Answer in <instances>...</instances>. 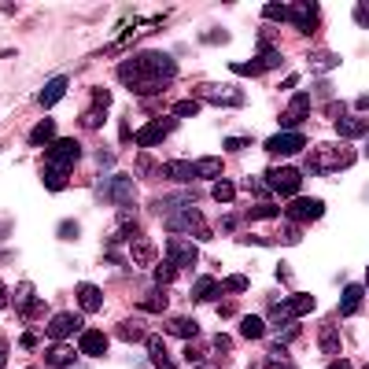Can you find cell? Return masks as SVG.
<instances>
[{
  "mask_svg": "<svg viewBox=\"0 0 369 369\" xmlns=\"http://www.w3.org/2000/svg\"><path fill=\"white\" fill-rule=\"evenodd\" d=\"M118 82L137 96H159V92L178 78V59L166 52H137L118 63Z\"/></svg>",
  "mask_w": 369,
  "mask_h": 369,
  "instance_id": "6da1fadb",
  "label": "cell"
},
{
  "mask_svg": "<svg viewBox=\"0 0 369 369\" xmlns=\"http://www.w3.org/2000/svg\"><path fill=\"white\" fill-rule=\"evenodd\" d=\"M82 159V144H78L74 137H59L48 144L45 152V189L48 192H59L63 184H67L74 163Z\"/></svg>",
  "mask_w": 369,
  "mask_h": 369,
  "instance_id": "7a4b0ae2",
  "label": "cell"
},
{
  "mask_svg": "<svg viewBox=\"0 0 369 369\" xmlns=\"http://www.w3.org/2000/svg\"><path fill=\"white\" fill-rule=\"evenodd\" d=\"M359 155H354L351 144H321V148L310 152V174H333V170H347Z\"/></svg>",
  "mask_w": 369,
  "mask_h": 369,
  "instance_id": "3957f363",
  "label": "cell"
},
{
  "mask_svg": "<svg viewBox=\"0 0 369 369\" xmlns=\"http://www.w3.org/2000/svg\"><path fill=\"white\" fill-rule=\"evenodd\" d=\"M166 233L170 236H181V233H189V236H196V240H210L215 236V229L207 226V218L200 215L196 207H184V210H178V215H170L166 222Z\"/></svg>",
  "mask_w": 369,
  "mask_h": 369,
  "instance_id": "277c9868",
  "label": "cell"
},
{
  "mask_svg": "<svg viewBox=\"0 0 369 369\" xmlns=\"http://www.w3.org/2000/svg\"><path fill=\"white\" fill-rule=\"evenodd\" d=\"M262 181H266L270 196H292L296 200V192L303 184V170L299 166H270L266 174H262Z\"/></svg>",
  "mask_w": 369,
  "mask_h": 369,
  "instance_id": "5b68a950",
  "label": "cell"
},
{
  "mask_svg": "<svg viewBox=\"0 0 369 369\" xmlns=\"http://www.w3.org/2000/svg\"><path fill=\"white\" fill-rule=\"evenodd\" d=\"M133 178H126V174H115L108 178L103 184H96V200L100 203H115V207H133Z\"/></svg>",
  "mask_w": 369,
  "mask_h": 369,
  "instance_id": "8992f818",
  "label": "cell"
},
{
  "mask_svg": "<svg viewBox=\"0 0 369 369\" xmlns=\"http://www.w3.org/2000/svg\"><path fill=\"white\" fill-rule=\"evenodd\" d=\"M196 96H203L210 103H218V108H244V92L236 85H215V82H200L196 85Z\"/></svg>",
  "mask_w": 369,
  "mask_h": 369,
  "instance_id": "52a82bcc",
  "label": "cell"
},
{
  "mask_svg": "<svg viewBox=\"0 0 369 369\" xmlns=\"http://www.w3.org/2000/svg\"><path fill=\"white\" fill-rule=\"evenodd\" d=\"M178 129V118L174 115H163V118H152L144 129H137V144L140 148H155V144H163L170 133Z\"/></svg>",
  "mask_w": 369,
  "mask_h": 369,
  "instance_id": "ba28073f",
  "label": "cell"
},
{
  "mask_svg": "<svg viewBox=\"0 0 369 369\" xmlns=\"http://www.w3.org/2000/svg\"><path fill=\"white\" fill-rule=\"evenodd\" d=\"M273 67H281V52H277V48H262L255 59H247V63H233V74L259 78V74H270Z\"/></svg>",
  "mask_w": 369,
  "mask_h": 369,
  "instance_id": "9c48e42d",
  "label": "cell"
},
{
  "mask_svg": "<svg viewBox=\"0 0 369 369\" xmlns=\"http://www.w3.org/2000/svg\"><path fill=\"white\" fill-rule=\"evenodd\" d=\"M288 222H296V226H303V222H318L325 215V203L321 200H303V196H296V200H288L284 207Z\"/></svg>",
  "mask_w": 369,
  "mask_h": 369,
  "instance_id": "30bf717a",
  "label": "cell"
},
{
  "mask_svg": "<svg viewBox=\"0 0 369 369\" xmlns=\"http://www.w3.org/2000/svg\"><path fill=\"white\" fill-rule=\"evenodd\" d=\"M166 259L174 262L178 270H192L196 262H200V252H196V244H192V240H181V236H170V244H166Z\"/></svg>",
  "mask_w": 369,
  "mask_h": 369,
  "instance_id": "8fae6325",
  "label": "cell"
},
{
  "mask_svg": "<svg viewBox=\"0 0 369 369\" xmlns=\"http://www.w3.org/2000/svg\"><path fill=\"white\" fill-rule=\"evenodd\" d=\"M108 103H111V92L108 89H92V108L78 118L82 129H100L103 122H108Z\"/></svg>",
  "mask_w": 369,
  "mask_h": 369,
  "instance_id": "7c38bea8",
  "label": "cell"
},
{
  "mask_svg": "<svg viewBox=\"0 0 369 369\" xmlns=\"http://www.w3.org/2000/svg\"><path fill=\"white\" fill-rule=\"evenodd\" d=\"M82 333V314H56L48 321V340L52 344H67V336Z\"/></svg>",
  "mask_w": 369,
  "mask_h": 369,
  "instance_id": "4fadbf2b",
  "label": "cell"
},
{
  "mask_svg": "<svg viewBox=\"0 0 369 369\" xmlns=\"http://www.w3.org/2000/svg\"><path fill=\"white\" fill-rule=\"evenodd\" d=\"M303 148H307V137L296 133V129L273 133V137L266 140V152H270V155H296V152H303Z\"/></svg>",
  "mask_w": 369,
  "mask_h": 369,
  "instance_id": "5bb4252c",
  "label": "cell"
},
{
  "mask_svg": "<svg viewBox=\"0 0 369 369\" xmlns=\"http://www.w3.org/2000/svg\"><path fill=\"white\" fill-rule=\"evenodd\" d=\"M310 115V96L307 92H299V96H292L288 100V108H281V115H277V122H281L284 129H296L303 118Z\"/></svg>",
  "mask_w": 369,
  "mask_h": 369,
  "instance_id": "9a60e30c",
  "label": "cell"
},
{
  "mask_svg": "<svg viewBox=\"0 0 369 369\" xmlns=\"http://www.w3.org/2000/svg\"><path fill=\"white\" fill-rule=\"evenodd\" d=\"M196 200H200V192H192V189H181V192H174V196H163V200H152V210H163V215L170 218V215H178V210L192 207Z\"/></svg>",
  "mask_w": 369,
  "mask_h": 369,
  "instance_id": "2e32d148",
  "label": "cell"
},
{
  "mask_svg": "<svg viewBox=\"0 0 369 369\" xmlns=\"http://www.w3.org/2000/svg\"><path fill=\"white\" fill-rule=\"evenodd\" d=\"M292 22H296V30L299 34H318V26H321V15H318V4H314V0H310V4H296L292 8Z\"/></svg>",
  "mask_w": 369,
  "mask_h": 369,
  "instance_id": "e0dca14e",
  "label": "cell"
},
{
  "mask_svg": "<svg viewBox=\"0 0 369 369\" xmlns=\"http://www.w3.org/2000/svg\"><path fill=\"white\" fill-rule=\"evenodd\" d=\"M15 310H19V318H22V321H34V318H41V314H45V303L34 296V284H22V288H19Z\"/></svg>",
  "mask_w": 369,
  "mask_h": 369,
  "instance_id": "ac0fdd59",
  "label": "cell"
},
{
  "mask_svg": "<svg viewBox=\"0 0 369 369\" xmlns=\"http://www.w3.org/2000/svg\"><path fill=\"white\" fill-rule=\"evenodd\" d=\"M67 85H71V82H67V74H56L41 92H37V103H41V108H56V103L67 96Z\"/></svg>",
  "mask_w": 369,
  "mask_h": 369,
  "instance_id": "d6986e66",
  "label": "cell"
},
{
  "mask_svg": "<svg viewBox=\"0 0 369 369\" xmlns=\"http://www.w3.org/2000/svg\"><path fill=\"white\" fill-rule=\"evenodd\" d=\"M336 133L344 137V140H362V137H369V122L362 115H344L336 122Z\"/></svg>",
  "mask_w": 369,
  "mask_h": 369,
  "instance_id": "ffe728a7",
  "label": "cell"
},
{
  "mask_svg": "<svg viewBox=\"0 0 369 369\" xmlns=\"http://www.w3.org/2000/svg\"><path fill=\"white\" fill-rule=\"evenodd\" d=\"M108 336L100 333V328H85L82 333V344H78V351L82 354H89V359H100V354H108Z\"/></svg>",
  "mask_w": 369,
  "mask_h": 369,
  "instance_id": "44dd1931",
  "label": "cell"
},
{
  "mask_svg": "<svg viewBox=\"0 0 369 369\" xmlns=\"http://www.w3.org/2000/svg\"><path fill=\"white\" fill-rule=\"evenodd\" d=\"M74 296H78V307H82L85 314H92V310L103 307V292H100V288L92 284V281H82V284L74 288Z\"/></svg>",
  "mask_w": 369,
  "mask_h": 369,
  "instance_id": "7402d4cb",
  "label": "cell"
},
{
  "mask_svg": "<svg viewBox=\"0 0 369 369\" xmlns=\"http://www.w3.org/2000/svg\"><path fill=\"white\" fill-rule=\"evenodd\" d=\"M118 336L126 340V344H144V340H148L152 333H148V325H144L140 318H122L118 321V328H115Z\"/></svg>",
  "mask_w": 369,
  "mask_h": 369,
  "instance_id": "603a6c76",
  "label": "cell"
},
{
  "mask_svg": "<svg viewBox=\"0 0 369 369\" xmlns=\"http://www.w3.org/2000/svg\"><path fill=\"white\" fill-rule=\"evenodd\" d=\"M45 362H48L52 369H74L78 351H74V347H67V344H52V347L45 351Z\"/></svg>",
  "mask_w": 369,
  "mask_h": 369,
  "instance_id": "cb8c5ba5",
  "label": "cell"
},
{
  "mask_svg": "<svg viewBox=\"0 0 369 369\" xmlns=\"http://www.w3.org/2000/svg\"><path fill=\"white\" fill-rule=\"evenodd\" d=\"M222 296H226V288H222V281H215V277H200L192 288V303H210V299L218 303Z\"/></svg>",
  "mask_w": 369,
  "mask_h": 369,
  "instance_id": "d4e9b609",
  "label": "cell"
},
{
  "mask_svg": "<svg viewBox=\"0 0 369 369\" xmlns=\"http://www.w3.org/2000/svg\"><path fill=\"white\" fill-rule=\"evenodd\" d=\"M144 344H148V359H152V366H155V369H178V362L170 359V351H166V340L148 336Z\"/></svg>",
  "mask_w": 369,
  "mask_h": 369,
  "instance_id": "484cf974",
  "label": "cell"
},
{
  "mask_svg": "<svg viewBox=\"0 0 369 369\" xmlns=\"http://www.w3.org/2000/svg\"><path fill=\"white\" fill-rule=\"evenodd\" d=\"M362 299H366V288H362V284H347L344 296H340V318H351V314H359Z\"/></svg>",
  "mask_w": 369,
  "mask_h": 369,
  "instance_id": "4316f807",
  "label": "cell"
},
{
  "mask_svg": "<svg viewBox=\"0 0 369 369\" xmlns=\"http://www.w3.org/2000/svg\"><path fill=\"white\" fill-rule=\"evenodd\" d=\"M166 178L170 181H178V184H184V189H189V181H196L200 174H196V163H184V159H174L166 166Z\"/></svg>",
  "mask_w": 369,
  "mask_h": 369,
  "instance_id": "83f0119b",
  "label": "cell"
},
{
  "mask_svg": "<svg viewBox=\"0 0 369 369\" xmlns=\"http://www.w3.org/2000/svg\"><path fill=\"white\" fill-rule=\"evenodd\" d=\"M166 333L170 336H181V340H196V336H200V325H196V318H170L166 321Z\"/></svg>",
  "mask_w": 369,
  "mask_h": 369,
  "instance_id": "f1b7e54d",
  "label": "cell"
},
{
  "mask_svg": "<svg viewBox=\"0 0 369 369\" xmlns=\"http://www.w3.org/2000/svg\"><path fill=\"white\" fill-rule=\"evenodd\" d=\"M318 336H321V344H318V347H321L325 354H333V359H336V351H340V328H336L333 321H321V333H318Z\"/></svg>",
  "mask_w": 369,
  "mask_h": 369,
  "instance_id": "f546056e",
  "label": "cell"
},
{
  "mask_svg": "<svg viewBox=\"0 0 369 369\" xmlns=\"http://www.w3.org/2000/svg\"><path fill=\"white\" fill-rule=\"evenodd\" d=\"M284 303H288V310H292V318H307V314H310L314 307H318V303H314V296H307V292L288 296Z\"/></svg>",
  "mask_w": 369,
  "mask_h": 369,
  "instance_id": "4dcf8cb0",
  "label": "cell"
},
{
  "mask_svg": "<svg viewBox=\"0 0 369 369\" xmlns=\"http://www.w3.org/2000/svg\"><path fill=\"white\" fill-rule=\"evenodd\" d=\"M222 166H226V163H222L218 155H203V159H196V174L207 178V181H218L222 178Z\"/></svg>",
  "mask_w": 369,
  "mask_h": 369,
  "instance_id": "1f68e13d",
  "label": "cell"
},
{
  "mask_svg": "<svg viewBox=\"0 0 369 369\" xmlns=\"http://www.w3.org/2000/svg\"><path fill=\"white\" fill-rule=\"evenodd\" d=\"M129 252H133V262H137V266H155V252H152V244L144 240V236L129 240Z\"/></svg>",
  "mask_w": 369,
  "mask_h": 369,
  "instance_id": "d6a6232c",
  "label": "cell"
},
{
  "mask_svg": "<svg viewBox=\"0 0 369 369\" xmlns=\"http://www.w3.org/2000/svg\"><path fill=\"white\" fill-rule=\"evenodd\" d=\"M37 148V144H52L56 140V122H52V118H45V122H37L34 129H30V137H26Z\"/></svg>",
  "mask_w": 369,
  "mask_h": 369,
  "instance_id": "836d02e7",
  "label": "cell"
},
{
  "mask_svg": "<svg viewBox=\"0 0 369 369\" xmlns=\"http://www.w3.org/2000/svg\"><path fill=\"white\" fill-rule=\"evenodd\" d=\"M240 336L244 340H262L266 336V321H262L259 314H247V318H240Z\"/></svg>",
  "mask_w": 369,
  "mask_h": 369,
  "instance_id": "e575fe53",
  "label": "cell"
},
{
  "mask_svg": "<svg viewBox=\"0 0 369 369\" xmlns=\"http://www.w3.org/2000/svg\"><path fill=\"white\" fill-rule=\"evenodd\" d=\"M259 218H270V222L281 218V207L270 200V203H255L252 210H244V222H259Z\"/></svg>",
  "mask_w": 369,
  "mask_h": 369,
  "instance_id": "d590c367",
  "label": "cell"
},
{
  "mask_svg": "<svg viewBox=\"0 0 369 369\" xmlns=\"http://www.w3.org/2000/svg\"><path fill=\"white\" fill-rule=\"evenodd\" d=\"M152 273H155V284H170V281H174V277L181 273L178 266H174V262H170L166 255L159 259V262H155V266H152Z\"/></svg>",
  "mask_w": 369,
  "mask_h": 369,
  "instance_id": "8d00e7d4",
  "label": "cell"
},
{
  "mask_svg": "<svg viewBox=\"0 0 369 369\" xmlns=\"http://www.w3.org/2000/svg\"><path fill=\"white\" fill-rule=\"evenodd\" d=\"M310 67L314 71H333V67H340V56L336 52H310Z\"/></svg>",
  "mask_w": 369,
  "mask_h": 369,
  "instance_id": "74e56055",
  "label": "cell"
},
{
  "mask_svg": "<svg viewBox=\"0 0 369 369\" xmlns=\"http://www.w3.org/2000/svg\"><path fill=\"white\" fill-rule=\"evenodd\" d=\"M262 19L266 22H288L292 19V4H266L262 8Z\"/></svg>",
  "mask_w": 369,
  "mask_h": 369,
  "instance_id": "f35d334b",
  "label": "cell"
},
{
  "mask_svg": "<svg viewBox=\"0 0 369 369\" xmlns=\"http://www.w3.org/2000/svg\"><path fill=\"white\" fill-rule=\"evenodd\" d=\"M292 310H288V303H273V310H270V325L273 328H281V325H292Z\"/></svg>",
  "mask_w": 369,
  "mask_h": 369,
  "instance_id": "ab89813d",
  "label": "cell"
},
{
  "mask_svg": "<svg viewBox=\"0 0 369 369\" xmlns=\"http://www.w3.org/2000/svg\"><path fill=\"white\" fill-rule=\"evenodd\" d=\"M210 196H215L218 203H229L233 196H236V184H233V181H222V178H218V181H215V192H210Z\"/></svg>",
  "mask_w": 369,
  "mask_h": 369,
  "instance_id": "60d3db41",
  "label": "cell"
},
{
  "mask_svg": "<svg viewBox=\"0 0 369 369\" xmlns=\"http://www.w3.org/2000/svg\"><path fill=\"white\" fill-rule=\"evenodd\" d=\"M56 236H59V240H78V236H82V229H78V222H59V226H56Z\"/></svg>",
  "mask_w": 369,
  "mask_h": 369,
  "instance_id": "b9f144b4",
  "label": "cell"
},
{
  "mask_svg": "<svg viewBox=\"0 0 369 369\" xmlns=\"http://www.w3.org/2000/svg\"><path fill=\"white\" fill-rule=\"evenodd\" d=\"M247 277L244 273H233V277H226V281H222V288H226V292H247Z\"/></svg>",
  "mask_w": 369,
  "mask_h": 369,
  "instance_id": "7bdbcfd3",
  "label": "cell"
},
{
  "mask_svg": "<svg viewBox=\"0 0 369 369\" xmlns=\"http://www.w3.org/2000/svg\"><path fill=\"white\" fill-rule=\"evenodd\" d=\"M244 189H252V192L259 196V200H273L270 189H266V181H262V178H244Z\"/></svg>",
  "mask_w": 369,
  "mask_h": 369,
  "instance_id": "ee69618b",
  "label": "cell"
},
{
  "mask_svg": "<svg viewBox=\"0 0 369 369\" xmlns=\"http://www.w3.org/2000/svg\"><path fill=\"white\" fill-rule=\"evenodd\" d=\"M196 111H200V103H196V100H181V103H174V118H192Z\"/></svg>",
  "mask_w": 369,
  "mask_h": 369,
  "instance_id": "f6af8a7d",
  "label": "cell"
},
{
  "mask_svg": "<svg viewBox=\"0 0 369 369\" xmlns=\"http://www.w3.org/2000/svg\"><path fill=\"white\" fill-rule=\"evenodd\" d=\"M203 351H207V344H196V340H184V359H189V362H200V359H203Z\"/></svg>",
  "mask_w": 369,
  "mask_h": 369,
  "instance_id": "bcb514c9",
  "label": "cell"
},
{
  "mask_svg": "<svg viewBox=\"0 0 369 369\" xmlns=\"http://www.w3.org/2000/svg\"><path fill=\"white\" fill-rule=\"evenodd\" d=\"M140 310H155V314L166 310V296H163V292H155L152 299H144V303H140Z\"/></svg>",
  "mask_w": 369,
  "mask_h": 369,
  "instance_id": "7dc6e473",
  "label": "cell"
},
{
  "mask_svg": "<svg viewBox=\"0 0 369 369\" xmlns=\"http://www.w3.org/2000/svg\"><path fill=\"white\" fill-rule=\"evenodd\" d=\"M354 22L369 30V0H366V4H354Z\"/></svg>",
  "mask_w": 369,
  "mask_h": 369,
  "instance_id": "c3c4849f",
  "label": "cell"
},
{
  "mask_svg": "<svg viewBox=\"0 0 369 369\" xmlns=\"http://www.w3.org/2000/svg\"><path fill=\"white\" fill-rule=\"evenodd\" d=\"M118 140H122V144H126V140H137V129L129 126L126 118H122V122H118Z\"/></svg>",
  "mask_w": 369,
  "mask_h": 369,
  "instance_id": "681fc988",
  "label": "cell"
},
{
  "mask_svg": "<svg viewBox=\"0 0 369 369\" xmlns=\"http://www.w3.org/2000/svg\"><path fill=\"white\" fill-rule=\"evenodd\" d=\"M325 115H328V118H336V122H340V118H344V115H347V108H344V103H340V100H328V108H325Z\"/></svg>",
  "mask_w": 369,
  "mask_h": 369,
  "instance_id": "f907efd6",
  "label": "cell"
},
{
  "mask_svg": "<svg viewBox=\"0 0 369 369\" xmlns=\"http://www.w3.org/2000/svg\"><path fill=\"white\" fill-rule=\"evenodd\" d=\"M299 236H303V233H299V226H296V222H288V226H284V233H281V240H284V244H296Z\"/></svg>",
  "mask_w": 369,
  "mask_h": 369,
  "instance_id": "816d5d0a",
  "label": "cell"
},
{
  "mask_svg": "<svg viewBox=\"0 0 369 369\" xmlns=\"http://www.w3.org/2000/svg\"><path fill=\"white\" fill-rule=\"evenodd\" d=\"M252 144V137H226V152H240Z\"/></svg>",
  "mask_w": 369,
  "mask_h": 369,
  "instance_id": "f5cc1de1",
  "label": "cell"
},
{
  "mask_svg": "<svg viewBox=\"0 0 369 369\" xmlns=\"http://www.w3.org/2000/svg\"><path fill=\"white\" fill-rule=\"evenodd\" d=\"M240 222H244V218H236V215H226V218H222V229H226V233H236V226H240Z\"/></svg>",
  "mask_w": 369,
  "mask_h": 369,
  "instance_id": "db71d44e",
  "label": "cell"
},
{
  "mask_svg": "<svg viewBox=\"0 0 369 369\" xmlns=\"http://www.w3.org/2000/svg\"><path fill=\"white\" fill-rule=\"evenodd\" d=\"M100 170H111L115 166V159H111V152H100V163H96Z\"/></svg>",
  "mask_w": 369,
  "mask_h": 369,
  "instance_id": "11a10c76",
  "label": "cell"
},
{
  "mask_svg": "<svg viewBox=\"0 0 369 369\" xmlns=\"http://www.w3.org/2000/svg\"><path fill=\"white\" fill-rule=\"evenodd\" d=\"M22 347H26V351H34V347H37V336H34V333H26V336H22Z\"/></svg>",
  "mask_w": 369,
  "mask_h": 369,
  "instance_id": "9f6ffc18",
  "label": "cell"
},
{
  "mask_svg": "<svg viewBox=\"0 0 369 369\" xmlns=\"http://www.w3.org/2000/svg\"><path fill=\"white\" fill-rule=\"evenodd\" d=\"M328 369H354V366L344 362V359H333V362H328Z\"/></svg>",
  "mask_w": 369,
  "mask_h": 369,
  "instance_id": "6f0895ef",
  "label": "cell"
},
{
  "mask_svg": "<svg viewBox=\"0 0 369 369\" xmlns=\"http://www.w3.org/2000/svg\"><path fill=\"white\" fill-rule=\"evenodd\" d=\"M354 108H359V111H369V92H366V96H359V103H354Z\"/></svg>",
  "mask_w": 369,
  "mask_h": 369,
  "instance_id": "680465c9",
  "label": "cell"
},
{
  "mask_svg": "<svg viewBox=\"0 0 369 369\" xmlns=\"http://www.w3.org/2000/svg\"><path fill=\"white\" fill-rule=\"evenodd\" d=\"M8 366V344H0V369Z\"/></svg>",
  "mask_w": 369,
  "mask_h": 369,
  "instance_id": "91938a15",
  "label": "cell"
},
{
  "mask_svg": "<svg viewBox=\"0 0 369 369\" xmlns=\"http://www.w3.org/2000/svg\"><path fill=\"white\" fill-rule=\"evenodd\" d=\"M0 307H8V288H4V281H0Z\"/></svg>",
  "mask_w": 369,
  "mask_h": 369,
  "instance_id": "94428289",
  "label": "cell"
},
{
  "mask_svg": "<svg viewBox=\"0 0 369 369\" xmlns=\"http://www.w3.org/2000/svg\"><path fill=\"white\" fill-rule=\"evenodd\" d=\"M8 233H11V222H0V240H4Z\"/></svg>",
  "mask_w": 369,
  "mask_h": 369,
  "instance_id": "6125c7cd",
  "label": "cell"
},
{
  "mask_svg": "<svg viewBox=\"0 0 369 369\" xmlns=\"http://www.w3.org/2000/svg\"><path fill=\"white\" fill-rule=\"evenodd\" d=\"M366 288H369V270H366Z\"/></svg>",
  "mask_w": 369,
  "mask_h": 369,
  "instance_id": "be15d7a7",
  "label": "cell"
},
{
  "mask_svg": "<svg viewBox=\"0 0 369 369\" xmlns=\"http://www.w3.org/2000/svg\"><path fill=\"white\" fill-rule=\"evenodd\" d=\"M366 155H369V137H366Z\"/></svg>",
  "mask_w": 369,
  "mask_h": 369,
  "instance_id": "e7e4bbea",
  "label": "cell"
},
{
  "mask_svg": "<svg viewBox=\"0 0 369 369\" xmlns=\"http://www.w3.org/2000/svg\"><path fill=\"white\" fill-rule=\"evenodd\" d=\"M200 369H203V366H200Z\"/></svg>",
  "mask_w": 369,
  "mask_h": 369,
  "instance_id": "03108f58",
  "label": "cell"
}]
</instances>
